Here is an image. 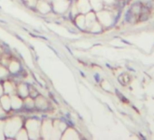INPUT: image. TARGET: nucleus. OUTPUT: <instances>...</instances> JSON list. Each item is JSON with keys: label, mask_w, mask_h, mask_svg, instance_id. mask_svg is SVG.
<instances>
[{"label": "nucleus", "mask_w": 154, "mask_h": 140, "mask_svg": "<svg viewBox=\"0 0 154 140\" xmlns=\"http://www.w3.org/2000/svg\"><path fill=\"white\" fill-rule=\"evenodd\" d=\"M36 6L38 8V10L41 11L42 13H47L51 9L50 5L47 2H45V1H40L39 3L36 4Z\"/></svg>", "instance_id": "nucleus-5"}, {"label": "nucleus", "mask_w": 154, "mask_h": 140, "mask_svg": "<svg viewBox=\"0 0 154 140\" xmlns=\"http://www.w3.org/2000/svg\"><path fill=\"white\" fill-rule=\"evenodd\" d=\"M2 114H4V111L2 109V105H0V115H2Z\"/></svg>", "instance_id": "nucleus-14"}, {"label": "nucleus", "mask_w": 154, "mask_h": 140, "mask_svg": "<svg viewBox=\"0 0 154 140\" xmlns=\"http://www.w3.org/2000/svg\"><path fill=\"white\" fill-rule=\"evenodd\" d=\"M11 105L14 108H19L22 106V100L17 97H13L11 99Z\"/></svg>", "instance_id": "nucleus-7"}, {"label": "nucleus", "mask_w": 154, "mask_h": 140, "mask_svg": "<svg viewBox=\"0 0 154 140\" xmlns=\"http://www.w3.org/2000/svg\"><path fill=\"white\" fill-rule=\"evenodd\" d=\"M9 68H10V70H11V72H17V70L19 69V65H18V63L17 62H16V61H14V62H12L11 63V65H9Z\"/></svg>", "instance_id": "nucleus-12"}, {"label": "nucleus", "mask_w": 154, "mask_h": 140, "mask_svg": "<svg viewBox=\"0 0 154 140\" xmlns=\"http://www.w3.org/2000/svg\"><path fill=\"white\" fill-rule=\"evenodd\" d=\"M27 129L28 134H30L31 137H34V135L38 134V122L34 119L29 120L27 122Z\"/></svg>", "instance_id": "nucleus-2"}, {"label": "nucleus", "mask_w": 154, "mask_h": 140, "mask_svg": "<svg viewBox=\"0 0 154 140\" xmlns=\"http://www.w3.org/2000/svg\"><path fill=\"white\" fill-rule=\"evenodd\" d=\"M1 104L2 105V107L5 108V109H9V107H10V106H11V100L8 97H1Z\"/></svg>", "instance_id": "nucleus-6"}, {"label": "nucleus", "mask_w": 154, "mask_h": 140, "mask_svg": "<svg viewBox=\"0 0 154 140\" xmlns=\"http://www.w3.org/2000/svg\"><path fill=\"white\" fill-rule=\"evenodd\" d=\"M2 92H3V90H2V87L0 86V97H1V95H2Z\"/></svg>", "instance_id": "nucleus-15"}, {"label": "nucleus", "mask_w": 154, "mask_h": 140, "mask_svg": "<svg viewBox=\"0 0 154 140\" xmlns=\"http://www.w3.org/2000/svg\"><path fill=\"white\" fill-rule=\"evenodd\" d=\"M5 91L7 93H12L14 91V86L10 82H7L5 84Z\"/></svg>", "instance_id": "nucleus-11"}, {"label": "nucleus", "mask_w": 154, "mask_h": 140, "mask_svg": "<svg viewBox=\"0 0 154 140\" xmlns=\"http://www.w3.org/2000/svg\"><path fill=\"white\" fill-rule=\"evenodd\" d=\"M90 8L91 6L87 0H79L78 3H77V9L83 13L88 12L90 10Z\"/></svg>", "instance_id": "nucleus-4"}, {"label": "nucleus", "mask_w": 154, "mask_h": 140, "mask_svg": "<svg viewBox=\"0 0 154 140\" xmlns=\"http://www.w3.org/2000/svg\"><path fill=\"white\" fill-rule=\"evenodd\" d=\"M19 92H20V94L23 97H26L28 95V92L29 91H28L27 88L25 85H20V87H19Z\"/></svg>", "instance_id": "nucleus-10"}, {"label": "nucleus", "mask_w": 154, "mask_h": 140, "mask_svg": "<svg viewBox=\"0 0 154 140\" xmlns=\"http://www.w3.org/2000/svg\"><path fill=\"white\" fill-rule=\"evenodd\" d=\"M7 74H8V70L3 66H0V78L5 77Z\"/></svg>", "instance_id": "nucleus-13"}, {"label": "nucleus", "mask_w": 154, "mask_h": 140, "mask_svg": "<svg viewBox=\"0 0 154 140\" xmlns=\"http://www.w3.org/2000/svg\"><path fill=\"white\" fill-rule=\"evenodd\" d=\"M2 125V123H0V126H1ZM2 133V127L1 126H0V134H1Z\"/></svg>", "instance_id": "nucleus-16"}, {"label": "nucleus", "mask_w": 154, "mask_h": 140, "mask_svg": "<svg viewBox=\"0 0 154 140\" xmlns=\"http://www.w3.org/2000/svg\"><path fill=\"white\" fill-rule=\"evenodd\" d=\"M76 23H77V25H78L80 27H84L85 26V24H86L85 18L83 17V16H79L78 18H76Z\"/></svg>", "instance_id": "nucleus-9"}, {"label": "nucleus", "mask_w": 154, "mask_h": 140, "mask_svg": "<svg viewBox=\"0 0 154 140\" xmlns=\"http://www.w3.org/2000/svg\"><path fill=\"white\" fill-rule=\"evenodd\" d=\"M54 8L56 11L62 13L68 8L67 0H54Z\"/></svg>", "instance_id": "nucleus-3"}, {"label": "nucleus", "mask_w": 154, "mask_h": 140, "mask_svg": "<svg viewBox=\"0 0 154 140\" xmlns=\"http://www.w3.org/2000/svg\"><path fill=\"white\" fill-rule=\"evenodd\" d=\"M91 4L94 8L96 10H100L102 8V0H91Z\"/></svg>", "instance_id": "nucleus-8"}, {"label": "nucleus", "mask_w": 154, "mask_h": 140, "mask_svg": "<svg viewBox=\"0 0 154 140\" xmlns=\"http://www.w3.org/2000/svg\"><path fill=\"white\" fill-rule=\"evenodd\" d=\"M21 126V120L19 118H13L11 120H9L7 123V134L12 135L14 134L17 133V131L20 128Z\"/></svg>", "instance_id": "nucleus-1"}]
</instances>
